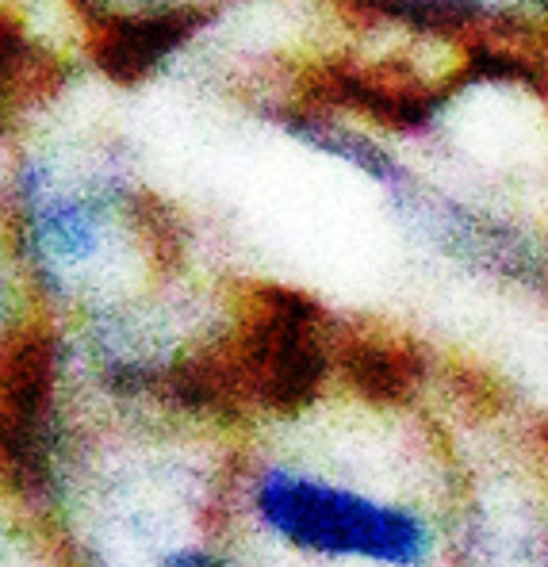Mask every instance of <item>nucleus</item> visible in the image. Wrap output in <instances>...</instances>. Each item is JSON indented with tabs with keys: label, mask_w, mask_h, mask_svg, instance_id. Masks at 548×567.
Instances as JSON below:
<instances>
[{
	"label": "nucleus",
	"mask_w": 548,
	"mask_h": 567,
	"mask_svg": "<svg viewBox=\"0 0 548 567\" xmlns=\"http://www.w3.org/2000/svg\"><path fill=\"white\" fill-rule=\"evenodd\" d=\"M254 380L261 395L280 411L299 406L319 383V349L292 303H285L265 322L254 346Z\"/></svg>",
	"instance_id": "7ed1b4c3"
},
{
	"label": "nucleus",
	"mask_w": 548,
	"mask_h": 567,
	"mask_svg": "<svg viewBox=\"0 0 548 567\" xmlns=\"http://www.w3.org/2000/svg\"><path fill=\"white\" fill-rule=\"evenodd\" d=\"M165 567H215L211 560H207L204 553H180V556H173Z\"/></svg>",
	"instance_id": "423d86ee"
},
{
	"label": "nucleus",
	"mask_w": 548,
	"mask_h": 567,
	"mask_svg": "<svg viewBox=\"0 0 548 567\" xmlns=\"http://www.w3.org/2000/svg\"><path fill=\"white\" fill-rule=\"evenodd\" d=\"M43 246L50 257L58 261H77V257H89L96 249V223L89 212L81 207H54V212L43 215Z\"/></svg>",
	"instance_id": "39448f33"
},
{
	"label": "nucleus",
	"mask_w": 548,
	"mask_h": 567,
	"mask_svg": "<svg viewBox=\"0 0 548 567\" xmlns=\"http://www.w3.org/2000/svg\"><path fill=\"white\" fill-rule=\"evenodd\" d=\"M46 406L50 353L46 346H28L15 353L0 391V456L31 480H39L46 464Z\"/></svg>",
	"instance_id": "f03ea898"
},
{
	"label": "nucleus",
	"mask_w": 548,
	"mask_h": 567,
	"mask_svg": "<svg viewBox=\"0 0 548 567\" xmlns=\"http://www.w3.org/2000/svg\"><path fill=\"white\" fill-rule=\"evenodd\" d=\"M254 503L272 533L307 553L361 556L395 567H418L430 556V533L411 511L369 503L303 475L265 472Z\"/></svg>",
	"instance_id": "f257e3e1"
},
{
	"label": "nucleus",
	"mask_w": 548,
	"mask_h": 567,
	"mask_svg": "<svg viewBox=\"0 0 548 567\" xmlns=\"http://www.w3.org/2000/svg\"><path fill=\"white\" fill-rule=\"evenodd\" d=\"M541 4H545V8H548V0H541Z\"/></svg>",
	"instance_id": "0eeeda50"
},
{
	"label": "nucleus",
	"mask_w": 548,
	"mask_h": 567,
	"mask_svg": "<svg viewBox=\"0 0 548 567\" xmlns=\"http://www.w3.org/2000/svg\"><path fill=\"white\" fill-rule=\"evenodd\" d=\"M188 28H193V16H185V12H162V16H143V20H127L104 35L100 65H104L115 81H135V78H143L149 65L162 62V58L188 35Z\"/></svg>",
	"instance_id": "20e7f679"
}]
</instances>
